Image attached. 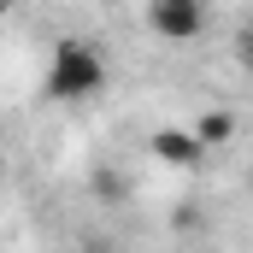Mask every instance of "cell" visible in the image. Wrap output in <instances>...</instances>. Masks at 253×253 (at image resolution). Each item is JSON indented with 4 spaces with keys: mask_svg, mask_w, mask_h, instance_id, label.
<instances>
[{
    "mask_svg": "<svg viewBox=\"0 0 253 253\" xmlns=\"http://www.w3.org/2000/svg\"><path fill=\"white\" fill-rule=\"evenodd\" d=\"M42 94L59 100V106H83V100L106 94V53H100V42H83V36L53 42L47 71H42Z\"/></svg>",
    "mask_w": 253,
    "mask_h": 253,
    "instance_id": "obj_1",
    "label": "cell"
},
{
    "mask_svg": "<svg viewBox=\"0 0 253 253\" xmlns=\"http://www.w3.org/2000/svg\"><path fill=\"white\" fill-rule=\"evenodd\" d=\"M194 135H200L206 147H224V141L236 135V118H230V112H206V118L194 124Z\"/></svg>",
    "mask_w": 253,
    "mask_h": 253,
    "instance_id": "obj_4",
    "label": "cell"
},
{
    "mask_svg": "<svg viewBox=\"0 0 253 253\" xmlns=\"http://www.w3.org/2000/svg\"><path fill=\"white\" fill-rule=\"evenodd\" d=\"M147 30L171 47H189L206 36V0H147Z\"/></svg>",
    "mask_w": 253,
    "mask_h": 253,
    "instance_id": "obj_2",
    "label": "cell"
},
{
    "mask_svg": "<svg viewBox=\"0 0 253 253\" xmlns=\"http://www.w3.org/2000/svg\"><path fill=\"white\" fill-rule=\"evenodd\" d=\"M147 147H153V159H159V165H171V171H194V165L212 153V147L194 135V124H189V129H183V124L153 129V141H147Z\"/></svg>",
    "mask_w": 253,
    "mask_h": 253,
    "instance_id": "obj_3",
    "label": "cell"
},
{
    "mask_svg": "<svg viewBox=\"0 0 253 253\" xmlns=\"http://www.w3.org/2000/svg\"><path fill=\"white\" fill-rule=\"evenodd\" d=\"M236 59H242V65L253 71V18L242 24V30H236Z\"/></svg>",
    "mask_w": 253,
    "mask_h": 253,
    "instance_id": "obj_5",
    "label": "cell"
}]
</instances>
